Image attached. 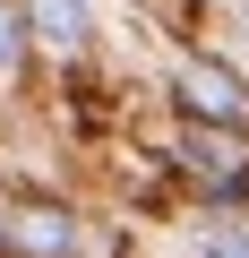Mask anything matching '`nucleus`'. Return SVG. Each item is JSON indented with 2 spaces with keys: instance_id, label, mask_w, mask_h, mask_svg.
Segmentation results:
<instances>
[{
  "instance_id": "20e7f679",
  "label": "nucleus",
  "mask_w": 249,
  "mask_h": 258,
  "mask_svg": "<svg viewBox=\"0 0 249 258\" xmlns=\"http://www.w3.org/2000/svg\"><path fill=\"white\" fill-rule=\"evenodd\" d=\"M18 69H26V9L0 0V78H18Z\"/></svg>"
},
{
  "instance_id": "f257e3e1",
  "label": "nucleus",
  "mask_w": 249,
  "mask_h": 258,
  "mask_svg": "<svg viewBox=\"0 0 249 258\" xmlns=\"http://www.w3.org/2000/svg\"><path fill=\"white\" fill-rule=\"evenodd\" d=\"M181 112L206 120V129H249V86H240V69L189 60V69H181Z\"/></svg>"
},
{
  "instance_id": "39448f33",
  "label": "nucleus",
  "mask_w": 249,
  "mask_h": 258,
  "mask_svg": "<svg viewBox=\"0 0 249 258\" xmlns=\"http://www.w3.org/2000/svg\"><path fill=\"white\" fill-rule=\"evenodd\" d=\"M206 258H249V232H215V241H206Z\"/></svg>"
},
{
  "instance_id": "f03ea898",
  "label": "nucleus",
  "mask_w": 249,
  "mask_h": 258,
  "mask_svg": "<svg viewBox=\"0 0 249 258\" xmlns=\"http://www.w3.org/2000/svg\"><path fill=\"white\" fill-rule=\"evenodd\" d=\"M0 241L9 249H26V258H77V215L69 207H9L0 215Z\"/></svg>"
},
{
  "instance_id": "7ed1b4c3",
  "label": "nucleus",
  "mask_w": 249,
  "mask_h": 258,
  "mask_svg": "<svg viewBox=\"0 0 249 258\" xmlns=\"http://www.w3.org/2000/svg\"><path fill=\"white\" fill-rule=\"evenodd\" d=\"M18 9H26V43H43V52H60V60H77L86 35H95L86 0H18Z\"/></svg>"
},
{
  "instance_id": "423d86ee",
  "label": "nucleus",
  "mask_w": 249,
  "mask_h": 258,
  "mask_svg": "<svg viewBox=\"0 0 249 258\" xmlns=\"http://www.w3.org/2000/svg\"><path fill=\"white\" fill-rule=\"evenodd\" d=\"M0 249H9V241H0Z\"/></svg>"
}]
</instances>
